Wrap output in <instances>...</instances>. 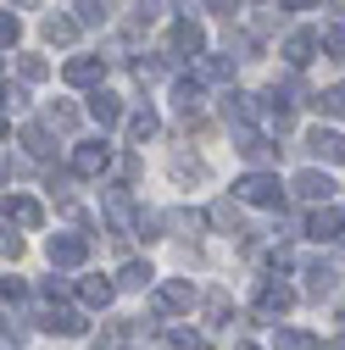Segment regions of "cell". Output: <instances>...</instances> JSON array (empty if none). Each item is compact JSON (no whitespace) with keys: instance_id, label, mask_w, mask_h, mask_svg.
Wrapping results in <instances>:
<instances>
[{"instance_id":"cell-14","label":"cell","mask_w":345,"mask_h":350,"mask_svg":"<svg viewBox=\"0 0 345 350\" xmlns=\"http://www.w3.org/2000/svg\"><path fill=\"white\" fill-rule=\"evenodd\" d=\"M334 278H340V273L329 267V261H307V295H318V300L334 295Z\"/></svg>"},{"instance_id":"cell-28","label":"cell","mask_w":345,"mask_h":350,"mask_svg":"<svg viewBox=\"0 0 345 350\" xmlns=\"http://www.w3.org/2000/svg\"><path fill=\"white\" fill-rule=\"evenodd\" d=\"M206 317H212V323H229V295H223V289L206 295Z\"/></svg>"},{"instance_id":"cell-8","label":"cell","mask_w":345,"mask_h":350,"mask_svg":"<svg viewBox=\"0 0 345 350\" xmlns=\"http://www.w3.org/2000/svg\"><path fill=\"white\" fill-rule=\"evenodd\" d=\"M307 150L323 156V161H340V167H345V139L329 134V128H312V134H307Z\"/></svg>"},{"instance_id":"cell-4","label":"cell","mask_w":345,"mask_h":350,"mask_svg":"<svg viewBox=\"0 0 345 350\" xmlns=\"http://www.w3.org/2000/svg\"><path fill=\"white\" fill-rule=\"evenodd\" d=\"M190 306H195V284L190 278H172V284L156 289V312H190Z\"/></svg>"},{"instance_id":"cell-21","label":"cell","mask_w":345,"mask_h":350,"mask_svg":"<svg viewBox=\"0 0 345 350\" xmlns=\"http://www.w3.org/2000/svg\"><path fill=\"white\" fill-rule=\"evenodd\" d=\"M323 117H345V83H334V90H323L318 100H312Z\"/></svg>"},{"instance_id":"cell-12","label":"cell","mask_w":345,"mask_h":350,"mask_svg":"<svg viewBox=\"0 0 345 350\" xmlns=\"http://www.w3.org/2000/svg\"><path fill=\"white\" fill-rule=\"evenodd\" d=\"M106 217H112L117 228H140V223H134V200H128V189H123V184H117V189H106Z\"/></svg>"},{"instance_id":"cell-41","label":"cell","mask_w":345,"mask_h":350,"mask_svg":"<svg viewBox=\"0 0 345 350\" xmlns=\"http://www.w3.org/2000/svg\"><path fill=\"white\" fill-rule=\"evenodd\" d=\"M334 350H345V339H340V345H334Z\"/></svg>"},{"instance_id":"cell-30","label":"cell","mask_w":345,"mask_h":350,"mask_svg":"<svg viewBox=\"0 0 345 350\" xmlns=\"http://www.w3.org/2000/svg\"><path fill=\"white\" fill-rule=\"evenodd\" d=\"M172 172H179V178H206V167L195 156H172Z\"/></svg>"},{"instance_id":"cell-25","label":"cell","mask_w":345,"mask_h":350,"mask_svg":"<svg viewBox=\"0 0 345 350\" xmlns=\"http://www.w3.org/2000/svg\"><path fill=\"white\" fill-rule=\"evenodd\" d=\"M73 33H78V23H67V17H45V39H51V45H67Z\"/></svg>"},{"instance_id":"cell-11","label":"cell","mask_w":345,"mask_h":350,"mask_svg":"<svg viewBox=\"0 0 345 350\" xmlns=\"http://www.w3.org/2000/svg\"><path fill=\"white\" fill-rule=\"evenodd\" d=\"M273 350H323V339L307 334V328H279L273 323Z\"/></svg>"},{"instance_id":"cell-40","label":"cell","mask_w":345,"mask_h":350,"mask_svg":"<svg viewBox=\"0 0 345 350\" xmlns=\"http://www.w3.org/2000/svg\"><path fill=\"white\" fill-rule=\"evenodd\" d=\"M340 250H345V234H340Z\"/></svg>"},{"instance_id":"cell-3","label":"cell","mask_w":345,"mask_h":350,"mask_svg":"<svg viewBox=\"0 0 345 350\" xmlns=\"http://www.w3.org/2000/svg\"><path fill=\"white\" fill-rule=\"evenodd\" d=\"M106 167H112V145H101V139H90V145L73 150V172H78V178H101Z\"/></svg>"},{"instance_id":"cell-19","label":"cell","mask_w":345,"mask_h":350,"mask_svg":"<svg viewBox=\"0 0 345 350\" xmlns=\"http://www.w3.org/2000/svg\"><path fill=\"white\" fill-rule=\"evenodd\" d=\"M312 51H318V39H312V33H290V39H284L290 67H307V62H312Z\"/></svg>"},{"instance_id":"cell-39","label":"cell","mask_w":345,"mask_h":350,"mask_svg":"<svg viewBox=\"0 0 345 350\" xmlns=\"http://www.w3.org/2000/svg\"><path fill=\"white\" fill-rule=\"evenodd\" d=\"M284 6H290V12H312L318 0H284Z\"/></svg>"},{"instance_id":"cell-32","label":"cell","mask_w":345,"mask_h":350,"mask_svg":"<svg viewBox=\"0 0 345 350\" xmlns=\"http://www.w3.org/2000/svg\"><path fill=\"white\" fill-rule=\"evenodd\" d=\"M51 128H78V111L73 106H51Z\"/></svg>"},{"instance_id":"cell-1","label":"cell","mask_w":345,"mask_h":350,"mask_svg":"<svg viewBox=\"0 0 345 350\" xmlns=\"http://www.w3.org/2000/svg\"><path fill=\"white\" fill-rule=\"evenodd\" d=\"M234 189H240L251 206H279V200H284V184L273 178V172H245V178H240Z\"/></svg>"},{"instance_id":"cell-5","label":"cell","mask_w":345,"mask_h":350,"mask_svg":"<svg viewBox=\"0 0 345 350\" xmlns=\"http://www.w3.org/2000/svg\"><path fill=\"white\" fill-rule=\"evenodd\" d=\"M290 306H295L290 284H262V289H256V312H262V317H284Z\"/></svg>"},{"instance_id":"cell-6","label":"cell","mask_w":345,"mask_h":350,"mask_svg":"<svg viewBox=\"0 0 345 350\" xmlns=\"http://www.w3.org/2000/svg\"><path fill=\"white\" fill-rule=\"evenodd\" d=\"M84 256H90V239H84V234H56L51 239V261H56V267H78Z\"/></svg>"},{"instance_id":"cell-7","label":"cell","mask_w":345,"mask_h":350,"mask_svg":"<svg viewBox=\"0 0 345 350\" xmlns=\"http://www.w3.org/2000/svg\"><path fill=\"white\" fill-rule=\"evenodd\" d=\"M39 328H45V334H62V339H78V334H84V312H67V306H51V312L39 317Z\"/></svg>"},{"instance_id":"cell-15","label":"cell","mask_w":345,"mask_h":350,"mask_svg":"<svg viewBox=\"0 0 345 350\" xmlns=\"http://www.w3.org/2000/svg\"><path fill=\"white\" fill-rule=\"evenodd\" d=\"M201 45H206L201 23H179V28H172V56H195Z\"/></svg>"},{"instance_id":"cell-23","label":"cell","mask_w":345,"mask_h":350,"mask_svg":"<svg viewBox=\"0 0 345 350\" xmlns=\"http://www.w3.org/2000/svg\"><path fill=\"white\" fill-rule=\"evenodd\" d=\"M201 78L223 83V78H234V62H229V56H206V62H201Z\"/></svg>"},{"instance_id":"cell-34","label":"cell","mask_w":345,"mask_h":350,"mask_svg":"<svg viewBox=\"0 0 345 350\" xmlns=\"http://www.w3.org/2000/svg\"><path fill=\"white\" fill-rule=\"evenodd\" d=\"M39 289H45V300H67V289H73V284H67V278H45Z\"/></svg>"},{"instance_id":"cell-36","label":"cell","mask_w":345,"mask_h":350,"mask_svg":"<svg viewBox=\"0 0 345 350\" xmlns=\"http://www.w3.org/2000/svg\"><path fill=\"white\" fill-rule=\"evenodd\" d=\"M6 106H12V111L28 106V90H23V83H6Z\"/></svg>"},{"instance_id":"cell-38","label":"cell","mask_w":345,"mask_h":350,"mask_svg":"<svg viewBox=\"0 0 345 350\" xmlns=\"http://www.w3.org/2000/svg\"><path fill=\"white\" fill-rule=\"evenodd\" d=\"M17 33H23V23L6 12V23H0V39H6V45H17Z\"/></svg>"},{"instance_id":"cell-43","label":"cell","mask_w":345,"mask_h":350,"mask_svg":"<svg viewBox=\"0 0 345 350\" xmlns=\"http://www.w3.org/2000/svg\"><path fill=\"white\" fill-rule=\"evenodd\" d=\"M17 6H28V0H17Z\"/></svg>"},{"instance_id":"cell-24","label":"cell","mask_w":345,"mask_h":350,"mask_svg":"<svg viewBox=\"0 0 345 350\" xmlns=\"http://www.w3.org/2000/svg\"><path fill=\"white\" fill-rule=\"evenodd\" d=\"M162 223H167L172 234H195V228H201V211H167Z\"/></svg>"},{"instance_id":"cell-2","label":"cell","mask_w":345,"mask_h":350,"mask_svg":"<svg viewBox=\"0 0 345 350\" xmlns=\"http://www.w3.org/2000/svg\"><path fill=\"white\" fill-rule=\"evenodd\" d=\"M301 200H312V206H329L334 200V178L329 172H318V167H307V172H295V184H290Z\"/></svg>"},{"instance_id":"cell-42","label":"cell","mask_w":345,"mask_h":350,"mask_svg":"<svg viewBox=\"0 0 345 350\" xmlns=\"http://www.w3.org/2000/svg\"><path fill=\"white\" fill-rule=\"evenodd\" d=\"M240 350H256V345H240Z\"/></svg>"},{"instance_id":"cell-33","label":"cell","mask_w":345,"mask_h":350,"mask_svg":"<svg viewBox=\"0 0 345 350\" xmlns=\"http://www.w3.org/2000/svg\"><path fill=\"white\" fill-rule=\"evenodd\" d=\"M45 72H51V67L39 62V56H23V78H28V83H39V78H45Z\"/></svg>"},{"instance_id":"cell-17","label":"cell","mask_w":345,"mask_h":350,"mask_svg":"<svg viewBox=\"0 0 345 350\" xmlns=\"http://www.w3.org/2000/svg\"><path fill=\"white\" fill-rule=\"evenodd\" d=\"M307 234H312V239H340V234H345V217H340V211H312Z\"/></svg>"},{"instance_id":"cell-9","label":"cell","mask_w":345,"mask_h":350,"mask_svg":"<svg viewBox=\"0 0 345 350\" xmlns=\"http://www.w3.org/2000/svg\"><path fill=\"white\" fill-rule=\"evenodd\" d=\"M6 223L39 228V223H45V211H39V200H28V195H12V200H6Z\"/></svg>"},{"instance_id":"cell-20","label":"cell","mask_w":345,"mask_h":350,"mask_svg":"<svg viewBox=\"0 0 345 350\" xmlns=\"http://www.w3.org/2000/svg\"><path fill=\"white\" fill-rule=\"evenodd\" d=\"M156 273H151V261H128V267L117 273V289H145Z\"/></svg>"},{"instance_id":"cell-35","label":"cell","mask_w":345,"mask_h":350,"mask_svg":"<svg viewBox=\"0 0 345 350\" xmlns=\"http://www.w3.org/2000/svg\"><path fill=\"white\" fill-rule=\"evenodd\" d=\"M101 12H106L101 0H78V23H101Z\"/></svg>"},{"instance_id":"cell-16","label":"cell","mask_w":345,"mask_h":350,"mask_svg":"<svg viewBox=\"0 0 345 350\" xmlns=\"http://www.w3.org/2000/svg\"><path fill=\"white\" fill-rule=\"evenodd\" d=\"M240 156H245V161H273L279 150H273L262 134H256V128H240Z\"/></svg>"},{"instance_id":"cell-31","label":"cell","mask_w":345,"mask_h":350,"mask_svg":"<svg viewBox=\"0 0 345 350\" xmlns=\"http://www.w3.org/2000/svg\"><path fill=\"white\" fill-rule=\"evenodd\" d=\"M323 45H329V51H334V62H345V23H340V28H329V33H323Z\"/></svg>"},{"instance_id":"cell-18","label":"cell","mask_w":345,"mask_h":350,"mask_svg":"<svg viewBox=\"0 0 345 350\" xmlns=\"http://www.w3.org/2000/svg\"><path fill=\"white\" fill-rule=\"evenodd\" d=\"M90 117L101 122V128H117V117H123V106H117V95H90Z\"/></svg>"},{"instance_id":"cell-10","label":"cell","mask_w":345,"mask_h":350,"mask_svg":"<svg viewBox=\"0 0 345 350\" xmlns=\"http://www.w3.org/2000/svg\"><path fill=\"white\" fill-rule=\"evenodd\" d=\"M112 295H117V284H112V278H84V284H78V300L90 306V312H106Z\"/></svg>"},{"instance_id":"cell-37","label":"cell","mask_w":345,"mask_h":350,"mask_svg":"<svg viewBox=\"0 0 345 350\" xmlns=\"http://www.w3.org/2000/svg\"><path fill=\"white\" fill-rule=\"evenodd\" d=\"M201 6H212V12H218V17H234V12L245 6V0H201Z\"/></svg>"},{"instance_id":"cell-26","label":"cell","mask_w":345,"mask_h":350,"mask_svg":"<svg viewBox=\"0 0 345 350\" xmlns=\"http://www.w3.org/2000/svg\"><path fill=\"white\" fill-rule=\"evenodd\" d=\"M128 134H134V139L145 145V139L156 134V111H134V117H128Z\"/></svg>"},{"instance_id":"cell-13","label":"cell","mask_w":345,"mask_h":350,"mask_svg":"<svg viewBox=\"0 0 345 350\" xmlns=\"http://www.w3.org/2000/svg\"><path fill=\"white\" fill-rule=\"evenodd\" d=\"M101 72H106V62H101V56H73L62 78H67V83H95Z\"/></svg>"},{"instance_id":"cell-29","label":"cell","mask_w":345,"mask_h":350,"mask_svg":"<svg viewBox=\"0 0 345 350\" xmlns=\"http://www.w3.org/2000/svg\"><path fill=\"white\" fill-rule=\"evenodd\" d=\"M23 145H28V156H51V139H45V128H28V134H23Z\"/></svg>"},{"instance_id":"cell-22","label":"cell","mask_w":345,"mask_h":350,"mask_svg":"<svg viewBox=\"0 0 345 350\" xmlns=\"http://www.w3.org/2000/svg\"><path fill=\"white\" fill-rule=\"evenodd\" d=\"M162 339H167V345H172V350H206V339H201V334H195V328H167V334H162Z\"/></svg>"},{"instance_id":"cell-27","label":"cell","mask_w":345,"mask_h":350,"mask_svg":"<svg viewBox=\"0 0 345 350\" xmlns=\"http://www.w3.org/2000/svg\"><path fill=\"white\" fill-rule=\"evenodd\" d=\"M212 223H218V228H240V206L234 200H218V206H212Z\"/></svg>"}]
</instances>
